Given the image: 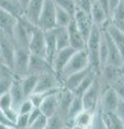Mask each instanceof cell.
I'll return each instance as SVG.
<instances>
[{
    "label": "cell",
    "mask_w": 124,
    "mask_h": 129,
    "mask_svg": "<svg viewBox=\"0 0 124 129\" xmlns=\"http://www.w3.org/2000/svg\"><path fill=\"white\" fill-rule=\"evenodd\" d=\"M102 29L94 26L89 38L86 40L85 50L89 55L90 67L96 72L101 71V60H99V48H101Z\"/></svg>",
    "instance_id": "1"
},
{
    "label": "cell",
    "mask_w": 124,
    "mask_h": 129,
    "mask_svg": "<svg viewBox=\"0 0 124 129\" xmlns=\"http://www.w3.org/2000/svg\"><path fill=\"white\" fill-rule=\"evenodd\" d=\"M37 28V25L33 24L28 21L25 16L22 15L17 18V24L15 26V29L13 32V40L16 47L28 48L30 38L33 36L34 31Z\"/></svg>",
    "instance_id": "2"
},
{
    "label": "cell",
    "mask_w": 124,
    "mask_h": 129,
    "mask_svg": "<svg viewBox=\"0 0 124 129\" xmlns=\"http://www.w3.org/2000/svg\"><path fill=\"white\" fill-rule=\"evenodd\" d=\"M89 67H90V59H89V55H87V52L85 48L76 51L73 55L70 57V59L68 60L66 66L64 67V69L62 70L61 74H59V78H61L63 82V80L66 79L67 76H69L70 74L82 71Z\"/></svg>",
    "instance_id": "3"
},
{
    "label": "cell",
    "mask_w": 124,
    "mask_h": 129,
    "mask_svg": "<svg viewBox=\"0 0 124 129\" xmlns=\"http://www.w3.org/2000/svg\"><path fill=\"white\" fill-rule=\"evenodd\" d=\"M37 27L43 31H49L56 27V7L52 0H45L37 22Z\"/></svg>",
    "instance_id": "4"
},
{
    "label": "cell",
    "mask_w": 124,
    "mask_h": 129,
    "mask_svg": "<svg viewBox=\"0 0 124 129\" xmlns=\"http://www.w3.org/2000/svg\"><path fill=\"white\" fill-rule=\"evenodd\" d=\"M103 88L104 87L102 85L101 81H99V75H97V78L94 81V83L92 84V86L81 96L83 108L85 110H89L92 112H95L97 110Z\"/></svg>",
    "instance_id": "5"
},
{
    "label": "cell",
    "mask_w": 124,
    "mask_h": 129,
    "mask_svg": "<svg viewBox=\"0 0 124 129\" xmlns=\"http://www.w3.org/2000/svg\"><path fill=\"white\" fill-rule=\"evenodd\" d=\"M63 86V82L59 75L54 70L46 71L40 74L38 78V83L34 92H47L59 89Z\"/></svg>",
    "instance_id": "6"
},
{
    "label": "cell",
    "mask_w": 124,
    "mask_h": 129,
    "mask_svg": "<svg viewBox=\"0 0 124 129\" xmlns=\"http://www.w3.org/2000/svg\"><path fill=\"white\" fill-rule=\"evenodd\" d=\"M15 56V43L10 36L0 32V60L1 62L12 70Z\"/></svg>",
    "instance_id": "7"
},
{
    "label": "cell",
    "mask_w": 124,
    "mask_h": 129,
    "mask_svg": "<svg viewBox=\"0 0 124 129\" xmlns=\"http://www.w3.org/2000/svg\"><path fill=\"white\" fill-rule=\"evenodd\" d=\"M29 58H30V53L28 48L15 46V56H14L12 71H13L16 79H21L24 75L27 74Z\"/></svg>",
    "instance_id": "8"
},
{
    "label": "cell",
    "mask_w": 124,
    "mask_h": 129,
    "mask_svg": "<svg viewBox=\"0 0 124 129\" xmlns=\"http://www.w3.org/2000/svg\"><path fill=\"white\" fill-rule=\"evenodd\" d=\"M119 100H120L119 96L112 87L111 86L105 87V88H103L98 108L101 109V111L103 113L114 112L119 103Z\"/></svg>",
    "instance_id": "9"
},
{
    "label": "cell",
    "mask_w": 124,
    "mask_h": 129,
    "mask_svg": "<svg viewBox=\"0 0 124 129\" xmlns=\"http://www.w3.org/2000/svg\"><path fill=\"white\" fill-rule=\"evenodd\" d=\"M29 53L31 55L44 57L46 56V48H45V35L44 31L40 28H36L33 36L30 38L29 45H28Z\"/></svg>",
    "instance_id": "10"
},
{
    "label": "cell",
    "mask_w": 124,
    "mask_h": 129,
    "mask_svg": "<svg viewBox=\"0 0 124 129\" xmlns=\"http://www.w3.org/2000/svg\"><path fill=\"white\" fill-rule=\"evenodd\" d=\"M72 18H73V22L76 24V26H77L79 31L81 32V35L83 36V38H84L85 41H86L90 34H91L92 29H93V27H94L91 14L86 13V12H84V11L79 10L77 8L76 11H75V14L72 16Z\"/></svg>",
    "instance_id": "11"
},
{
    "label": "cell",
    "mask_w": 124,
    "mask_h": 129,
    "mask_svg": "<svg viewBox=\"0 0 124 129\" xmlns=\"http://www.w3.org/2000/svg\"><path fill=\"white\" fill-rule=\"evenodd\" d=\"M103 31H104V35H105L106 43H107V62H106V64H111V66L121 68L123 64V61H124V58L121 54V52L119 51V48L113 43V41L110 38V36L107 34V31L104 29V28H103Z\"/></svg>",
    "instance_id": "12"
},
{
    "label": "cell",
    "mask_w": 124,
    "mask_h": 129,
    "mask_svg": "<svg viewBox=\"0 0 124 129\" xmlns=\"http://www.w3.org/2000/svg\"><path fill=\"white\" fill-rule=\"evenodd\" d=\"M50 70H53V67H52V64L46 60V58L39 57V56H35V55L30 54L27 74L40 75V74L44 73L46 71H50Z\"/></svg>",
    "instance_id": "13"
},
{
    "label": "cell",
    "mask_w": 124,
    "mask_h": 129,
    "mask_svg": "<svg viewBox=\"0 0 124 129\" xmlns=\"http://www.w3.org/2000/svg\"><path fill=\"white\" fill-rule=\"evenodd\" d=\"M73 97H75L73 91L67 89V88L64 87V86H62L57 91V99H58V111H57V113L66 119V123H67L68 109L70 107V103L72 101Z\"/></svg>",
    "instance_id": "14"
},
{
    "label": "cell",
    "mask_w": 124,
    "mask_h": 129,
    "mask_svg": "<svg viewBox=\"0 0 124 129\" xmlns=\"http://www.w3.org/2000/svg\"><path fill=\"white\" fill-rule=\"evenodd\" d=\"M75 52L76 50H73L71 46L64 47L57 51V53L53 59V62H52V67H53V70L58 75L61 74L62 70L64 69V67L66 66V63L68 62V60L70 59L71 56L73 55Z\"/></svg>",
    "instance_id": "15"
},
{
    "label": "cell",
    "mask_w": 124,
    "mask_h": 129,
    "mask_svg": "<svg viewBox=\"0 0 124 129\" xmlns=\"http://www.w3.org/2000/svg\"><path fill=\"white\" fill-rule=\"evenodd\" d=\"M90 14H91V17H92V21H93L94 26L101 28V29H103L110 21L109 13H108L101 5H98L96 1L93 2V6H92Z\"/></svg>",
    "instance_id": "16"
},
{
    "label": "cell",
    "mask_w": 124,
    "mask_h": 129,
    "mask_svg": "<svg viewBox=\"0 0 124 129\" xmlns=\"http://www.w3.org/2000/svg\"><path fill=\"white\" fill-rule=\"evenodd\" d=\"M67 30H68V36H69V46H71L76 51L85 48L86 41L81 35V32L79 31L77 26H76L73 18L69 25L67 26Z\"/></svg>",
    "instance_id": "17"
},
{
    "label": "cell",
    "mask_w": 124,
    "mask_h": 129,
    "mask_svg": "<svg viewBox=\"0 0 124 129\" xmlns=\"http://www.w3.org/2000/svg\"><path fill=\"white\" fill-rule=\"evenodd\" d=\"M57 91H54V92L49 94L44 99H43L41 104L39 106V109H40V111H41V113L43 115H45L47 118L55 115L58 111Z\"/></svg>",
    "instance_id": "18"
},
{
    "label": "cell",
    "mask_w": 124,
    "mask_h": 129,
    "mask_svg": "<svg viewBox=\"0 0 124 129\" xmlns=\"http://www.w3.org/2000/svg\"><path fill=\"white\" fill-rule=\"evenodd\" d=\"M17 24V17L0 9V32L13 38V32Z\"/></svg>",
    "instance_id": "19"
},
{
    "label": "cell",
    "mask_w": 124,
    "mask_h": 129,
    "mask_svg": "<svg viewBox=\"0 0 124 129\" xmlns=\"http://www.w3.org/2000/svg\"><path fill=\"white\" fill-rule=\"evenodd\" d=\"M95 116V112L83 109L72 118L70 123V128H78V129H89L93 123Z\"/></svg>",
    "instance_id": "20"
},
{
    "label": "cell",
    "mask_w": 124,
    "mask_h": 129,
    "mask_svg": "<svg viewBox=\"0 0 124 129\" xmlns=\"http://www.w3.org/2000/svg\"><path fill=\"white\" fill-rule=\"evenodd\" d=\"M45 0H28L27 5L24 10V16L30 21L33 24L37 25L38 18L40 16V13L42 11L43 5H44Z\"/></svg>",
    "instance_id": "21"
},
{
    "label": "cell",
    "mask_w": 124,
    "mask_h": 129,
    "mask_svg": "<svg viewBox=\"0 0 124 129\" xmlns=\"http://www.w3.org/2000/svg\"><path fill=\"white\" fill-rule=\"evenodd\" d=\"M16 79L13 71L6 66L0 68V97L9 92L13 81Z\"/></svg>",
    "instance_id": "22"
},
{
    "label": "cell",
    "mask_w": 124,
    "mask_h": 129,
    "mask_svg": "<svg viewBox=\"0 0 124 129\" xmlns=\"http://www.w3.org/2000/svg\"><path fill=\"white\" fill-rule=\"evenodd\" d=\"M92 70V68L89 67L86 69L82 70V71H79V72H76V73L70 74L69 76H67L66 79L63 80V86L66 87L67 89H69L71 91H73L76 88L79 86V84L82 82L83 79L87 75V73Z\"/></svg>",
    "instance_id": "23"
},
{
    "label": "cell",
    "mask_w": 124,
    "mask_h": 129,
    "mask_svg": "<svg viewBox=\"0 0 124 129\" xmlns=\"http://www.w3.org/2000/svg\"><path fill=\"white\" fill-rule=\"evenodd\" d=\"M44 35H45V48H46L45 58H46L47 61L52 64L55 55H56L57 51H58L56 39H55L54 29L49 30V31H44Z\"/></svg>",
    "instance_id": "24"
},
{
    "label": "cell",
    "mask_w": 124,
    "mask_h": 129,
    "mask_svg": "<svg viewBox=\"0 0 124 129\" xmlns=\"http://www.w3.org/2000/svg\"><path fill=\"white\" fill-rule=\"evenodd\" d=\"M9 95L11 97V100H12V106L15 110L17 111V108L19 107L24 100H25L27 97L24 94V91L21 87V84H19V80L18 79H15L12 83V86L9 90Z\"/></svg>",
    "instance_id": "25"
},
{
    "label": "cell",
    "mask_w": 124,
    "mask_h": 129,
    "mask_svg": "<svg viewBox=\"0 0 124 129\" xmlns=\"http://www.w3.org/2000/svg\"><path fill=\"white\" fill-rule=\"evenodd\" d=\"M104 29L110 36L111 40H112L113 43L117 45V47L119 48V51L121 52V54L124 58V32L119 30L118 28H115L113 25H111L110 23H108L107 25L104 27Z\"/></svg>",
    "instance_id": "26"
},
{
    "label": "cell",
    "mask_w": 124,
    "mask_h": 129,
    "mask_svg": "<svg viewBox=\"0 0 124 129\" xmlns=\"http://www.w3.org/2000/svg\"><path fill=\"white\" fill-rule=\"evenodd\" d=\"M0 9L9 12L17 18L24 14V7L21 0H0Z\"/></svg>",
    "instance_id": "27"
},
{
    "label": "cell",
    "mask_w": 124,
    "mask_h": 129,
    "mask_svg": "<svg viewBox=\"0 0 124 129\" xmlns=\"http://www.w3.org/2000/svg\"><path fill=\"white\" fill-rule=\"evenodd\" d=\"M38 78L39 75H36V74H26L23 78L18 79L21 87L26 97H29L35 91L36 86H37V83H38Z\"/></svg>",
    "instance_id": "28"
},
{
    "label": "cell",
    "mask_w": 124,
    "mask_h": 129,
    "mask_svg": "<svg viewBox=\"0 0 124 129\" xmlns=\"http://www.w3.org/2000/svg\"><path fill=\"white\" fill-rule=\"evenodd\" d=\"M109 23L111 25H113L115 28H118L119 30L124 32V3H123V0L117 7V9L112 12V14L110 15Z\"/></svg>",
    "instance_id": "29"
},
{
    "label": "cell",
    "mask_w": 124,
    "mask_h": 129,
    "mask_svg": "<svg viewBox=\"0 0 124 129\" xmlns=\"http://www.w3.org/2000/svg\"><path fill=\"white\" fill-rule=\"evenodd\" d=\"M98 73H99V72H96L95 70L92 69V70L89 72V73H87V75L85 76V78L83 79L82 82L79 84V86L73 90V94L81 97V96L84 94V92L92 86V84L94 83V81L96 80V78H97Z\"/></svg>",
    "instance_id": "30"
},
{
    "label": "cell",
    "mask_w": 124,
    "mask_h": 129,
    "mask_svg": "<svg viewBox=\"0 0 124 129\" xmlns=\"http://www.w3.org/2000/svg\"><path fill=\"white\" fill-rule=\"evenodd\" d=\"M83 103H82V98L80 96L75 95L72 101L70 103V107L68 109V113H67V126L70 127V123L72 118L76 115L78 114L80 111L83 110Z\"/></svg>",
    "instance_id": "31"
},
{
    "label": "cell",
    "mask_w": 124,
    "mask_h": 129,
    "mask_svg": "<svg viewBox=\"0 0 124 129\" xmlns=\"http://www.w3.org/2000/svg\"><path fill=\"white\" fill-rule=\"evenodd\" d=\"M103 118L106 124L107 129H124V124L120 119L114 112L111 113H103Z\"/></svg>",
    "instance_id": "32"
},
{
    "label": "cell",
    "mask_w": 124,
    "mask_h": 129,
    "mask_svg": "<svg viewBox=\"0 0 124 129\" xmlns=\"http://www.w3.org/2000/svg\"><path fill=\"white\" fill-rule=\"evenodd\" d=\"M54 34L58 50L69 46V36H68L67 27H55Z\"/></svg>",
    "instance_id": "33"
},
{
    "label": "cell",
    "mask_w": 124,
    "mask_h": 129,
    "mask_svg": "<svg viewBox=\"0 0 124 129\" xmlns=\"http://www.w3.org/2000/svg\"><path fill=\"white\" fill-rule=\"evenodd\" d=\"M65 127H68L66 119L59 115L58 113H56L55 115L47 118L45 129H64Z\"/></svg>",
    "instance_id": "34"
},
{
    "label": "cell",
    "mask_w": 124,
    "mask_h": 129,
    "mask_svg": "<svg viewBox=\"0 0 124 129\" xmlns=\"http://www.w3.org/2000/svg\"><path fill=\"white\" fill-rule=\"evenodd\" d=\"M72 21V15L66 10L56 7V27H67Z\"/></svg>",
    "instance_id": "35"
},
{
    "label": "cell",
    "mask_w": 124,
    "mask_h": 129,
    "mask_svg": "<svg viewBox=\"0 0 124 129\" xmlns=\"http://www.w3.org/2000/svg\"><path fill=\"white\" fill-rule=\"evenodd\" d=\"M52 2L55 5V7L66 10L72 16L75 14L76 9H77V5H76L75 0H52Z\"/></svg>",
    "instance_id": "36"
},
{
    "label": "cell",
    "mask_w": 124,
    "mask_h": 129,
    "mask_svg": "<svg viewBox=\"0 0 124 129\" xmlns=\"http://www.w3.org/2000/svg\"><path fill=\"white\" fill-rule=\"evenodd\" d=\"M111 87L115 90V92H117L119 96V98L124 101V73L123 72H121V74H120L118 76V79L113 82Z\"/></svg>",
    "instance_id": "37"
},
{
    "label": "cell",
    "mask_w": 124,
    "mask_h": 129,
    "mask_svg": "<svg viewBox=\"0 0 124 129\" xmlns=\"http://www.w3.org/2000/svg\"><path fill=\"white\" fill-rule=\"evenodd\" d=\"M89 129H107L106 124L104 122V118H103L102 111L99 108H97V110L95 111V116H94L93 123H92L91 127Z\"/></svg>",
    "instance_id": "38"
},
{
    "label": "cell",
    "mask_w": 124,
    "mask_h": 129,
    "mask_svg": "<svg viewBox=\"0 0 124 129\" xmlns=\"http://www.w3.org/2000/svg\"><path fill=\"white\" fill-rule=\"evenodd\" d=\"M46 123H47V117L41 113V114L29 125L28 129H45Z\"/></svg>",
    "instance_id": "39"
},
{
    "label": "cell",
    "mask_w": 124,
    "mask_h": 129,
    "mask_svg": "<svg viewBox=\"0 0 124 129\" xmlns=\"http://www.w3.org/2000/svg\"><path fill=\"white\" fill-rule=\"evenodd\" d=\"M36 107L33 104V102L30 101V99L26 98L17 108V113L18 114H29Z\"/></svg>",
    "instance_id": "40"
},
{
    "label": "cell",
    "mask_w": 124,
    "mask_h": 129,
    "mask_svg": "<svg viewBox=\"0 0 124 129\" xmlns=\"http://www.w3.org/2000/svg\"><path fill=\"white\" fill-rule=\"evenodd\" d=\"M16 129H28L29 127V117L28 114H18L15 120Z\"/></svg>",
    "instance_id": "41"
},
{
    "label": "cell",
    "mask_w": 124,
    "mask_h": 129,
    "mask_svg": "<svg viewBox=\"0 0 124 129\" xmlns=\"http://www.w3.org/2000/svg\"><path fill=\"white\" fill-rule=\"evenodd\" d=\"M94 0H78L77 1V8L81 11H84L86 13H90L92 6H93Z\"/></svg>",
    "instance_id": "42"
},
{
    "label": "cell",
    "mask_w": 124,
    "mask_h": 129,
    "mask_svg": "<svg viewBox=\"0 0 124 129\" xmlns=\"http://www.w3.org/2000/svg\"><path fill=\"white\" fill-rule=\"evenodd\" d=\"M0 125H2V126H7V127L16 128L15 127V124L12 122L9 117H8L7 114L1 110V109H0Z\"/></svg>",
    "instance_id": "43"
},
{
    "label": "cell",
    "mask_w": 124,
    "mask_h": 129,
    "mask_svg": "<svg viewBox=\"0 0 124 129\" xmlns=\"http://www.w3.org/2000/svg\"><path fill=\"white\" fill-rule=\"evenodd\" d=\"M114 113L117 114V116L122 120L123 124H124V101L123 100H121V99L119 100V103H118Z\"/></svg>",
    "instance_id": "44"
},
{
    "label": "cell",
    "mask_w": 124,
    "mask_h": 129,
    "mask_svg": "<svg viewBox=\"0 0 124 129\" xmlns=\"http://www.w3.org/2000/svg\"><path fill=\"white\" fill-rule=\"evenodd\" d=\"M122 0H108V9H109V16L112 14V12L117 9V7L121 3Z\"/></svg>",
    "instance_id": "45"
},
{
    "label": "cell",
    "mask_w": 124,
    "mask_h": 129,
    "mask_svg": "<svg viewBox=\"0 0 124 129\" xmlns=\"http://www.w3.org/2000/svg\"><path fill=\"white\" fill-rule=\"evenodd\" d=\"M21 2H22V5L24 7V10H25V7L27 5V2H28V0H21Z\"/></svg>",
    "instance_id": "46"
},
{
    "label": "cell",
    "mask_w": 124,
    "mask_h": 129,
    "mask_svg": "<svg viewBox=\"0 0 124 129\" xmlns=\"http://www.w3.org/2000/svg\"><path fill=\"white\" fill-rule=\"evenodd\" d=\"M0 129H16V128H12V127H7V126H2V125H0Z\"/></svg>",
    "instance_id": "47"
},
{
    "label": "cell",
    "mask_w": 124,
    "mask_h": 129,
    "mask_svg": "<svg viewBox=\"0 0 124 129\" xmlns=\"http://www.w3.org/2000/svg\"><path fill=\"white\" fill-rule=\"evenodd\" d=\"M121 70H122V72L124 73V61H123V64H122V67H121Z\"/></svg>",
    "instance_id": "48"
},
{
    "label": "cell",
    "mask_w": 124,
    "mask_h": 129,
    "mask_svg": "<svg viewBox=\"0 0 124 129\" xmlns=\"http://www.w3.org/2000/svg\"><path fill=\"white\" fill-rule=\"evenodd\" d=\"M2 66H5V64H3V63H2V62H1V60H0V68H1V67H2Z\"/></svg>",
    "instance_id": "49"
},
{
    "label": "cell",
    "mask_w": 124,
    "mask_h": 129,
    "mask_svg": "<svg viewBox=\"0 0 124 129\" xmlns=\"http://www.w3.org/2000/svg\"><path fill=\"white\" fill-rule=\"evenodd\" d=\"M64 129H70V127H65V128H64Z\"/></svg>",
    "instance_id": "50"
},
{
    "label": "cell",
    "mask_w": 124,
    "mask_h": 129,
    "mask_svg": "<svg viewBox=\"0 0 124 129\" xmlns=\"http://www.w3.org/2000/svg\"><path fill=\"white\" fill-rule=\"evenodd\" d=\"M77 1H78V0H75V2H76V5H77Z\"/></svg>",
    "instance_id": "51"
},
{
    "label": "cell",
    "mask_w": 124,
    "mask_h": 129,
    "mask_svg": "<svg viewBox=\"0 0 124 129\" xmlns=\"http://www.w3.org/2000/svg\"><path fill=\"white\" fill-rule=\"evenodd\" d=\"M70 129H78V128H70Z\"/></svg>",
    "instance_id": "52"
},
{
    "label": "cell",
    "mask_w": 124,
    "mask_h": 129,
    "mask_svg": "<svg viewBox=\"0 0 124 129\" xmlns=\"http://www.w3.org/2000/svg\"><path fill=\"white\" fill-rule=\"evenodd\" d=\"M123 3H124V0H123Z\"/></svg>",
    "instance_id": "53"
}]
</instances>
